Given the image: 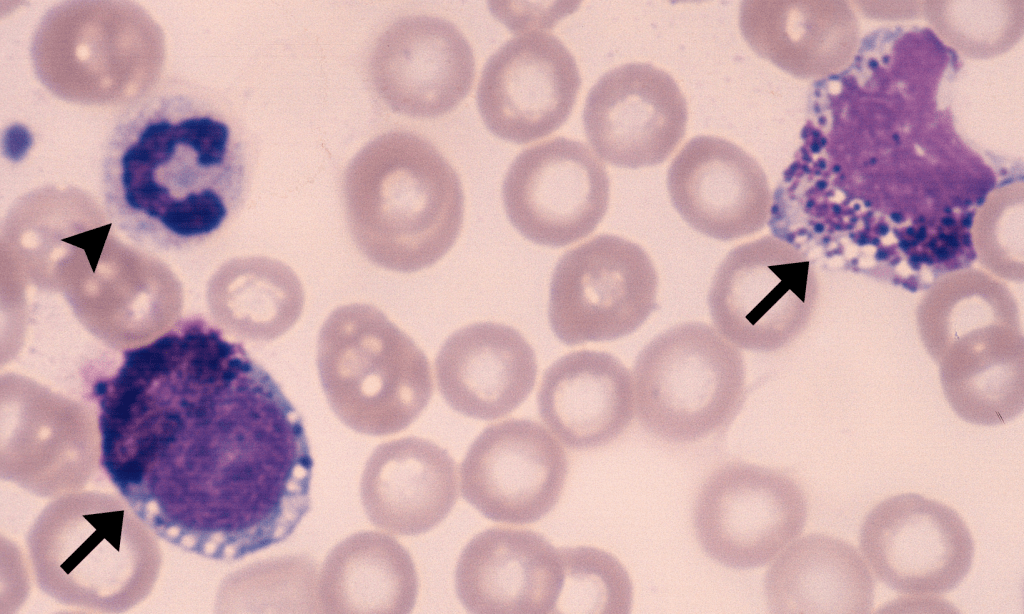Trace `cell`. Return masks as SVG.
I'll use <instances>...</instances> for the list:
<instances>
[{
	"label": "cell",
	"mask_w": 1024,
	"mask_h": 614,
	"mask_svg": "<svg viewBox=\"0 0 1024 614\" xmlns=\"http://www.w3.org/2000/svg\"><path fill=\"white\" fill-rule=\"evenodd\" d=\"M925 236H926V230H925L924 227H921L919 232L916 235L917 241H922L925 238Z\"/></svg>",
	"instance_id": "24"
},
{
	"label": "cell",
	"mask_w": 1024,
	"mask_h": 614,
	"mask_svg": "<svg viewBox=\"0 0 1024 614\" xmlns=\"http://www.w3.org/2000/svg\"><path fill=\"white\" fill-rule=\"evenodd\" d=\"M609 194L600 159L585 144L564 137L522 151L502 187L512 225L528 240L550 247L592 233L606 214Z\"/></svg>",
	"instance_id": "7"
},
{
	"label": "cell",
	"mask_w": 1024,
	"mask_h": 614,
	"mask_svg": "<svg viewBox=\"0 0 1024 614\" xmlns=\"http://www.w3.org/2000/svg\"><path fill=\"white\" fill-rule=\"evenodd\" d=\"M670 200L693 229L718 240L760 231L772 194L767 177L747 152L715 136L689 140L667 173Z\"/></svg>",
	"instance_id": "13"
},
{
	"label": "cell",
	"mask_w": 1024,
	"mask_h": 614,
	"mask_svg": "<svg viewBox=\"0 0 1024 614\" xmlns=\"http://www.w3.org/2000/svg\"><path fill=\"white\" fill-rule=\"evenodd\" d=\"M687 118L676 81L642 62L605 73L589 91L583 111L594 152L611 165L633 169L663 163L685 135Z\"/></svg>",
	"instance_id": "12"
},
{
	"label": "cell",
	"mask_w": 1024,
	"mask_h": 614,
	"mask_svg": "<svg viewBox=\"0 0 1024 614\" xmlns=\"http://www.w3.org/2000/svg\"><path fill=\"white\" fill-rule=\"evenodd\" d=\"M361 493L375 525L394 534L424 533L441 523L457 501L456 464L429 440H394L370 458Z\"/></svg>",
	"instance_id": "18"
},
{
	"label": "cell",
	"mask_w": 1024,
	"mask_h": 614,
	"mask_svg": "<svg viewBox=\"0 0 1024 614\" xmlns=\"http://www.w3.org/2000/svg\"><path fill=\"white\" fill-rule=\"evenodd\" d=\"M935 241H936L935 239L930 241V243H929V247L930 248H933L935 246Z\"/></svg>",
	"instance_id": "33"
},
{
	"label": "cell",
	"mask_w": 1024,
	"mask_h": 614,
	"mask_svg": "<svg viewBox=\"0 0 1024 614\" xmlns=\"http://www.w3.org/2000/svg\"><path fill=\"white\" fill-rule=\"evenodd\" d=\"M886 256H887V254L884 251H880L877 254V257L880 258V259H884Z\"/></svg>",
	"instance_id": "29"
},
{
	"label": "cell",
	"mask_w": 1024,
	"mask_h": 614,
	"mask_svg": "<svg viewBox=\"0 0 1024 614\" xmlns=\"http://www.w3.org/2000/svg\"><path fill=\"white\" fill-rule=\"evenodd\" d=\"M945 241H946V242H947V243H948V244H949V245H950L951 247H953V248H956V247H958V246H959V242H958V239L956 238V236H955V235H949V236H946V239H945Z\"/></svg>",
	"instance_id": "23"
},
{
	"label": "cell",
	"mask_w": 1024,
	"mask_h": 614,
	"mask_svg": "<svg viewBox=\"0 0 1024 614\" xmlns=\"http://www.w3.org/2000/svg\"><path fill=\"white\" fill-rule=\"evenodd\" d=\"M537 403L542 421L562 443L596 448L630 425L635 414L632 376L610 353L571 352L545 371Z\"/></svg>",
	"instance_id": "17"
},
{
	"label": "cell",
	"mask_w": 1024,
	"mask_h": 614,
	"mask_svg": "<svg viewBox=\"0 0 1024 614\" xmlns=\"http://www.w3.org/2000/svg\"><path fill=\"white\" fill-rule=\"evenodd\" d=\"M563 582L553 613L624 614L633 603V585L612 554L588 546L558 549Z\"/></svg>",
	"instance_id": "21"
},
{
	"label": "cell",
	"mask_w": 1024,
	"mask_h": 614,
	"mask_svg": "<svg viewBox=\"0 0 1024 614\" xmlns=\"http://www.w3.org/2000/svg\"><path fill=\"white\" fill-rule=\"evenodd\" d=\"M568 473L559 441L542 425L510 419L482 431L460 467L464 498L486 518L532 523L558 503Z\"/></svg>",
	"instance_id": "10"
},
{
	"label": "cell",
	"mask_w": 1024,
	"mask_h": 614,
	"mask_svg": "<svg viewBox=\"0 0 1024 614\" xmlns=\"http://www.w3.org/2000/svg\"><path fill=\"white\" fill-rule=\"evenodd\" d=\"M963 224H964L965 226H967V227H968V226H970V224H971V219H969V218H966V219H964V221H963Z\"/></svg>",
	"instance_id": "30"
},
{
	"label": "cell",
	"mask_w": 1024,
	"mask_h": 614,
	"mask_svg": "<svg viewBox=\"0 0 1024 614\" xmlns=\"http://www.w3.org/2000/svg\"><path fill=\"white\" fill-rule=\"evenodd\" d=\"M893 138H894V140H897V141L899 140V136L898 135H893Z\"/></svg>",
	"instance_id": "36"
},
{
	"label": "cell",
	"mask_w": 1024,
	"mask_h": 614,
	"mask_svg": "<svg viewBox=\"0 0 1024 614\" xmlns=\"http://www.w3.org/2000/svg\"><path fill=\"white\" fill-rule=\"evenodd\" d=\"M920 261H921V257H920L919 255H913V256L911 257V263H912L913 265H915V266H916V265H917V264H918V263H919Z\"/></svg>",
	"instance_id": "26"
},
{
	"label": "cell",
	"mask_w": 1024,
	"mask_h": 614,
	"mask_svg": "<svg viewBox=\"0 0 1024 614\" xmlns=\"http://www.w3.org/2000/svg\"><path fill=\"white\" fill-rule=\"evenodd\" d=\"M580 86L570 51L554 35L532 30L511 38L490 56L478 84L477 105L492 133L528 143L567 120Z\"/></svg>",
	"instance_id": "11"
},
{
	"label": "cell",
	"mask_w": 1024,
	"mask_h": 614,
	"mask_svg": "<svg viewBox=\"0 0 1024 614\" xmlns=\"http://www.w3.org/2000/svg\"><path fill=\"white\" fill-rule=\"evenodd\" d=\"M891 216H892V219H893L894 221H896V222H900V221H902V215H901V214H899V213H893V214H892Z\"/></svg>",
	"instance_id": "27"
},
{
	"label": "cell",
	"mask_w": 1024,
	"mask_h": 614,
	"mask_svg": "<svg viewBox=\"0 0 1024 614\" xmlns=\"http://www.w3.org/2000/svg\"><path fill=\"white\" fill-rule=\"evenodd\" d=\"M870 66H875V67H877V63H876L875 61H871V62H870Z\"/></svg>",
	"instance_id": "35"
},
{
	"label": "cell",
	"mask_w": 1024,
	"mask_h": 614,
	"mask_svg": "<svg viewBox=\"0 0 1024 614\" xmlns=\"http://www.w3.org/2000/svg\"><path fill=\"white\" fill-rule=\"evenodd\" d=\"M475 59L465 36L451 22L433 16L398 21L384 45V92L407 115L437 117L469 93Z\"/></svg>",
	"instance_id": "16"
},
{
	"label": "cell",
	"mask_w": 1024,
	"mask_h": 614,
	"mask_svg": "<svg viewBox=\"0 0 1024 614\" xmlns=\"http://www.w3.org/2000/svg\"><path fill=\"white\" fill-rule=\"evenodd\" d=\"M900 247H901V248H902L903 250H908V248H909V243H907V241H905V240H902V241H901V243H900Z\"/></svg>",
	"instance_id": "28"
},
{
	"label": "cell",
	"mask_w": 1024,
	"mask_h": 614,
	"mask_svg": "<svg viewBox=\"0 0 1024 614\" xmlns=\"http://www.w3.org/2000/svg\"><path fill=\"white\" fill-rule=\"evenodd\" d=\"M833 209L835 213H838L840 211V208L836 205L833 206Z\"/></svg>",
	"instance_id": "34"
},
{
	"label": "cell",
	"mask_w": 1024,
	"mask_h": 614,
	"mask_svg": "<svg viewBox=\"0 0 1024 614\" xmlns=\"http://www.w3.org/2000/svg\"><path fill=\"white\" fill-rule=\"evenodd\" d=\"M875 576L910 596L954 589L970 571L974 543L952 508L919 494L892 496L866 516L859 536Z\"/></svg>",
	"instance_id": "9"
},
{
	"label": "cell",
	"mask_w": 1024,
	"mask_h": 614,
	"mask_svg": "<svg viewBox=\"0 0 1024 614\" xmlns=\"http://www.w3.org/2000/svg\"><path fill=\"white\" fill-rule=\"evenodd\" d=\"M775 558L764 582L772 612L863 614L872 609L874 579L848 542L808 534L796 538Z\"/></svg>",
	"instance_id": "19"
},
{
	"label": "cell",
	"mask_w": 1024,
	"mask_h": 614,
	"mask_svg": "<svg viewBox=\"0 0 1024 614\" xmlns=\"http://www.w3.org/2000/svg\"><path fill=\"white\" fill-rule=\"evenodd\" d=\"M312 467L299 413L252 357L168 377L122 444L123 490L135 510L143 514L169 485L147 519L177 485L174 501H188L185 546L220 560L293 533L310 507Z\"/></svg>",
	"instance_id": "1"
},
{
	"label": "cell",
	"mask_w": 1024,
	"mask_h": 614,
	"mask_svg": "<svg viewBox=\"0 0 1024 614\" xmlns=\"http://www.w3.org/2000/svg\"><path fill=\"white\" fill-rule=\"evenodd\" d=\"M887 230H888V228H887L886 226H882V227H881V233H882V234L886 233V232H887Z\"/></svg>",
	"instance_id": "32"
},
{
	"label": "cell",
	"mask_w": 1024,
	"mask_h": 614,
	"mask_svg": "<svg viewBox=\"0 0 1024 614\" xmlns=\"http://www.w3.org/2000/svg\"><path fill=\"white\" fill-rule=\"evenodd\" d=\"M807 499L787 474L730 462L702 483L693 508L696 538L705 553L736 569L760 567L802 532Z\"/></svg>",
	"instance_id": "5"
},
{
	"label": "cell",
	"mask_w": 1024,
	"mask_h": 614,
	"mask_svg": "<svg viewBox=\"0 0 1024 614\" xmlns=\"http://www.w3.org/2000/svg\"><path fill=\"white\" fill-rule=\"evenodd\" d=\"M386 144L381 265L415 272L435 264L456 242L464 216L462 184L425 139L396 133Z\"/></svg>",
	"instance_id": "8"
},
{
	"label": "cell",
	"mask_w": 1024,
	"mask_h": 614,
	"mask_svg": "<svg viewBox=\"0 0 1024 614\" xmlns=\"http://www.w3.org/2000/svg\"><path fill=\"white\" fill-rule=\"evenodd\" d=\"M907 233H908L909 235H914V234H915V230H914L913 228H908V229H907Z\"/></svg>",
	"instance_id": "31"
},
{
	"label": "cell",
	"mask_w": 1024,
	"mask_h": 614,
	"mask_svg": "<svg viewBox=\"0 0 1024 614\" xmlns=\"http://www.w3.org/2000/svg\"><path fill=\"white\" fill-rule=\"evenodd\" d=\"M562 582L558 549L536 532L506 527L474 536L455 571L457 596L471 613H553Z\"/></svg>",
	"instance_id": "14"
},
{
	"label": "cell",
	"mask_w": 1024,
	"mask_h": 614,
	"mask_svg": "<svg viewBox=\"0 0 1024 614\" xmlns=\"http://www.w3.org/2000/svg\"><path fill=\"white\" fill-rule=\"evenodd\" d=\"M236 169L228 123L188 83H165L129 107L111 133L102 169L107 214L136 243L197 246L235 210Z\"/></svg>",
	"instance_id": "2"
},
{
	"label": "cell",
	"mask_w": 1024,
	"mask_h": 614,
	"mask_svg": "<svg viewBox=\"0 0 1024 614\" xmlns=\"http://www.w3.org/2000/svg\"><path fill=\"white\" fill-rule=\"evenodd\" d=\"M942 223H943V224H944L945 226H951V225H953V224H954V220H953L952 218H948V217H946V218H943V220H942Z\"/></svg>",
	"instance_id": "25"
},
{
	"label": "cell",
	"mask_w": 1024,
	"mask_h": 614,
	"mask_svg": "<svg viewBox=\"0 0 1024 614\" xmlns=\"http://www.w3.org/2000/svg\"><path fill=\"white\" fill-rule=\"evenodd\" d=\"M936 255L939 259L944 260L948 258L949 252L945 247L942 246L936 250Z\"/></svg>",
	"instance_id": "22"
},
{
	"label": "cell",
	"mask_w": 1024,
	"mask_h": 614,
	"mask_svg": "<svg viewBox=\"0 0 1024 614\" xmlns=\"http://www.w3.org/2000/svg\"><path fill=\"white\" fill-rule=\"evenodd\" d=\"M808 260L792 245L765 236L731 250L708 296L714 328L738 348L775 351L803 327L811 303Z\"/></svg>",
	"instance_id": "6"
},
{
	"label": "cell",
	"mask_w": 1024,
	"mask_h": 614,
	"mask_svg": "<svg viewBox=\"0 0 1024 614\" xmlns=\"http://www.w3.org/2000/svg\"><path fill=\"white\" fill-rule=\"evenodd\" d=\"M635 413L655 437L690 443L727 427L746 394L744 359L714 327L689 322L653 338L632 370Z\"/></svg>",
	"instance_id": "3"
},
{
	"label": "cell",
	"mask_w": 1024,
	"mask_h": 614,
	"mask_svg": "<svg viewBox=\"0 0 1024 614\" xmlns=\"http://www.w3.org/2000/svg\"><path fill=\"white\" fill-rule=\"evenodd\" d=\"M435 372L439 391L452 409L493 420L514 411L532 392L537 361L516 329L481 322L448 337L436 357Z\"/></svg>",
	"instance_id": "15"
},
{
	"label": "cell",
	"mask_w": 1024,
	"mask_h": 614,
	"mask_svg": "<svg viewBox=\"0 0 1024 614\" xmlns=\"http://www.w3.org/2000/svg\"><path fill=\"white\" fill-rule=\"evenodd\" d=\"M839 169H840V167H839V166H835V167H834V170H835V171H837V170H839Z\"/></svg>",
	"instance_id": "37"
},
{
	"label": "cell",
	"mask_w": 1024,
	"mask_h": 614,
	"mask_svg": "<svg viewBox=\"0 0 1024 614\" xmlns=\"http://www.w3.org/2000/svg\"><path fill=\"white\" fill-rule=\"evenodd\" d=\"M657 290L656 269L642 247L598 235L559 259L550 284L549 322L566 345L618 339L655 310Z\"/></svg>",
	"instance_id": "4"
},
{
	"label": "cell",
	"mask_w": 1024,
	"mask_h": 614,
	"mask_svg": "<svg viewBox=\"0 0 1024 614\" xmlns=\"http://www.w3.org/2000/svg\"><path fill=\"white\" fill-rule=\"evenodd\" d=\"M418 593L408 552L390 537L360 534L339 545L327 560L321 594L328 610L410 612Z\"/></svg>",
	"instance_id": "20"
}]
</instances>
